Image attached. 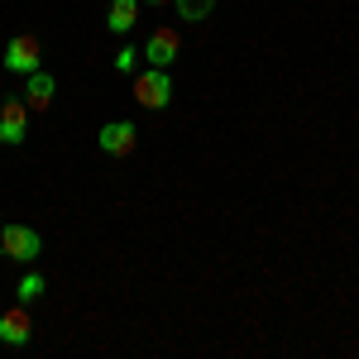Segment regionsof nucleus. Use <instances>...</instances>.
<instances>
[{"instance_id": "nucleus-1", "label": "nucleus", "mask_w": 359, "mask_h": 359, "mask_svg": "<svg viewBox=\"0 0 359 359\" xmlns=\"http://www.w3.org/2000/svg\"><path fill=\"white\" fill-rule=\"evenodd\" d=\"M0 254L15 259V264H34V259L43 254V235H39L34 225H20V221L0 225Z\"/></svg>"}, {"instance_id": "nucleus-2", "label": "nucleus", "mask_w": 359, "mask_h": 359, "mask_svg": "<svg viewBox=\"0 0 359 359\" xmlns=\"http://www.w3.org/2000/svg\"><path fill=\"white\" fill-rule=\"evenodd\" d=\"M135 101L144 111H163L168 101H172V77H168V67H144V72H135Z\"/></svg>"}, {"instance_id": "nucleus-3", "label": "nucleus", "mask_w": 359, "mask_h": 359, "mask_svg": "<svg viewBox=\"0 0 359 359\" xmlns=\"http://www.w3.org/2000/svg\"><path fill=\"white\" fill-rule=\"evenodd\" d=\"M0 62H5V72L29 77V72H39V67H43V48H39V39H34V34H15V39L5 43Z\"/></svg>"}, {"instance_id": "nucleus-4", "label": "nucleus", "mask_w": 359, "mask_h": 359, "mask_svg": "<svg viewBox=\"0 0 359 359\" xmlns=\"http://www.w3.org/2000/svg\"><path fill=\"white\" fill-rule=\"evenodd\" d=\"M29 135V106H25V96H5L0 101V144H25Z\"/></svg>"}, {"instance_id": "nucleus-5", "label": "nucleus", "mask_w": 359, "mask_h": 359, "mask_svg": "<svg viewBox=\"0 0 359 359\" xmlns=\"http://www.w3.org/2000/svg\"><path fill=\"white\" fill-rule=\"evenodd\" d=\"M96 144H101V154H111V158H130L139 149V130L130 120H111V125H101Z\"/></svg>"}, {"instance_id": "nucleus-6", "label": "nucleus", "mask_w": 359, "mask_h": 359, "mask_svg": "<svg viewBox=\"0 0 359 359\" xmlns=\"http://www.w3.org/2000/svg\"><path fill=\"white\" fill-rule=\"evenodd\" d=\"M139 53H144L149 67H172L177 53H182V39H177V29H154V34H149V43H144Z\"/></svg>"}, {"instance_id": "nucleus-7", "label": "nucleus", "mask_w": 359, "mask_h": 359, "mask_svg": "<svg viewBox=\"0 0 359 359\" xmlns=\"http://www.w3.org/2000/svg\"><path fill=\"white\" fill-rule=\"evenodd\" d=\"M34 340V316L25 302H15L10 311H0V345H29Z\"/></svg>"}, {"instance_id": "nucleus-8", "label": "nucleus", "mask_w": 359, "mask_h": 359, "mask_svg": "<svg viewBox=\"0 0 359 359\" xmlns=\"http://www.w3.org/2000/svg\"><path fill=\"white\" fill-rule=\"evenodd\" d=\"M53 96H57V82L43 72V67L25 77V106H29V111H48V106H53Z\"/></svg>"}, {"instance_id": "nucleus-9", "label": "nucleus", "mask_w": 359, "mask_h": 359, "mask_svg": "<svg viewBox=\"0 0 359 359\" xmlns=\"http://www.w3.org/2000/svg\"><path fill=\"white\" fill-rule=\"evenodd\" d=\"M135 25H139V0H111L106 29H111V34H130Z\"/></svg>"}, {"instance_id": "nucleus-10", "label": "nucleus", "mask_w": 359, "mask_h": 359, "mask_svg": "<svg viewBox=\"0 0 359 359\" xmlns=\"http://www.w3.org/2000/svg\"><path fill=\"white\" fill-rule=\"evenodd\" d=\"M172 10H177V20H187V25H201V20L216 10V0H172Z\"/></svg>"}, {"instance_id": "nucleus-11", "label": "nucleus", "mask_w": 359, "mask_h": 359, "mask_svg": "<svg viewBox=\"0 0 359 359\" xmlns=\"http://www.w3.org/2000/svg\"><path fill=\"white\" fill-rule=\"evenodd\" d=\"M43 287H48V283H43V273H25L20 278V283H15V302H39V297H43Z\"/></svg>"}, {"instance_id": "nucleus-12", "label": "nucleus", "mask_w": 359, "mask_h": 359, "mask_svg": "<svg viewBox=\"0 0 359 359\" xmlns=\"http://www.w3.org/2000/svg\"><path fill=\"white\" fill-rule=\"evenodd\" d=\"M135 62H139V48H120L115 53V72H135Z\"/></svg>"}, {"instance_id": "nucleus-13", "label": "nucleus", "mask_w": 359, "mask_h": 359, "mask_svg": "<svg viewBox=\"0 0 359 359\" xmlns=\"http://www.w3.org/2000/svg\"><path fill=\"white\" fill-rule=\"evenodd\" d=\"M139 5H168V0H139Z\"/></svg>"}]
</instances>
